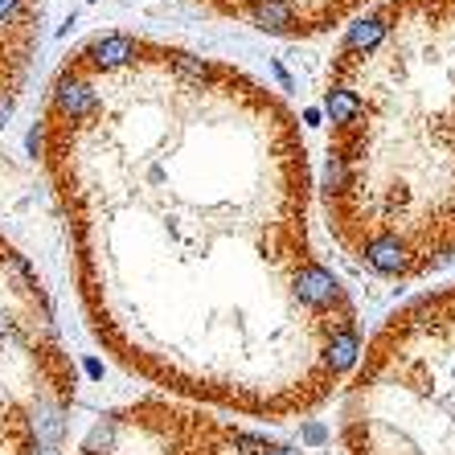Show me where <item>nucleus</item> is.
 I'll return each instance as SVG.
<instances>
[{
    "instance_id": "1",
    "label": "nucleus",
    "mask_w": 455,
    "mask_h": 455,
    "mask_svg": "<svg viewBox=\"0 0 455 455\" xmlns=\"http://www.w3.org/2000/svg\"><path fill=\"white\" fill-rule=\"evenodd\" d=\"M33 152L91 337L172 403L291 423L345 386L361 316L312 234L291 107L251 70L95 33L42 99Z\"/></svg>"
},
{
    "instance_id": "2",
    "label": "nucleus",
    "mask_w": 455,
    "mask_h": 455,
    "mask_svg": "<svg viewBox=\"0 0 455 455\" xmlns=\"http://www.w3.org/2000/svg\"><path fill=\"white\" fill-rule=\"evenodd\" d=\"M320 213L345 263L414 283L455 263V0H378L324 75Z\"/></svg>"
},
{
    "instance_id": "3",
    "label": "nucleus",
    "mask_w": 455,
    "mask_h": 455,
    "mask_svg": "<svg viewBox=\"0 0 455 455\" xmlns=\"http://www.w3.org/2000/svg\"><path fill=\"white\" fill-rule=\"evenodd\" d=\"M345 455H455V283L381 320L340 394Z\"/></svg>"
},
{
    "instance_id": "4",
    "label": "nucleus",
    "mask_w": 455,
    "mask_h": 455,
    "mask_svg": "<svg viewBox=\"0 0 455 455\" xmlns=\"http://www.w3.org/2000/svg\"><path fill=\"white\" fill-rule=\"evenodd\" d=\"M75 394L50 287L0 230V455H62Z\"/></svg>"
},
{
    "instance_id": "5",
    "label": "nucleus",
    "mask_w": 455,
    "mask_h": 455,
    "mask_svg": "<svg viewBox=\"0 0 455 455\" xmlns=\"http://www.w3.org/2000/svg\"><path fill=\"white\" fill-rule=\"evenodd\" d=\"M75 455H307L243 419L185 406L172 398H136L99 414Z\"/></svg>"
},
{
    "instance_id": "6",
    "label": "nucleus",
    "mask_w": 455,
    "mask_h": 455,
    "mask_svg": "<svg viewBox=\"0 0 455 455\" xmlns=\"http://www.w3.org/2000/svg\"><path fill=\"white\" fill-rule=\"evenodd\" d=\"M218 17L243 21L271 37H320L357 17L370 0H197Z\"/></svg>"
},
{
    "instance_id": "7",
    "label": "nucleus",
    "mask_w": 455,
    "mask_h": 455,
    "mask_svg": "<svg viewBox=\"0 0 455 455\" xmlns=\"http://www.w3.org/2000/svg\"><path fill=\"white\" fill-rule=\"evenodd\" d=\"M45 29V0H0V127L29 91Z\"/></svg>"
}]
</instances>
